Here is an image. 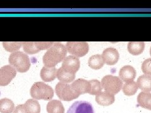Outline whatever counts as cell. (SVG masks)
Here are the masks:
<instances>
[{
	"label": "cell",
	"mask_w": 151,
	"mask_h": 113,
	"mask_svg": "<svg viewBox=\"0 0 151 113\" xmlns=\"http://www.w3.org/2000/svg\"><path fill=\"white\" fill-rule=\"evenodd\" d=\"M67 49L64 45L59 42H55L43 56L45 67H55V65L63 61L67 55Z\"/></svg>",
	"instance_id": "obj_1"
},
{
	"label": "cell",
	"mask_w": 151,
	"mask_h": 113,
	"mask_svg": "<svg viewBox=\"0 0 151 113\" xmlns=\"http://www.w3.org/2000/svg\"><path fill=\"white\" fill-rule=\"evenodd\" d=\"M54 94L53 89L43 82L34 83L30 89V95L35 100L51 101Z\"/></svg>",
	"instance_id": "obj_2"
},
{
	"label": "cell",
	"mask_w": 151,
	"mask_h": 113,
	"mask_svg": "<svg viewBox=\"0 0 151 113\" xmlns=\"http://www.w3.org/2000/svg\"><path fill=\"white\" fill-rule=\"evenodd\" d=\"M9 64L19 72H26L30 67V61L28 56L20 51L10 54L8 59Z\"/></svg>",
	"instance_id": "obj_3"
},
{
	"label": "cell",
	"mask_w": 151,
	"mask_h": 113,
	"mask_svg": "<svg viewBox=\"0 0 151 113\" xmlns=\"http://www.w3.org/2000/svg\"><path fill=\"white\" fill-rule=\"evenodd\" d=\"M101 84L105 91L112 94H116L120 91L123 82L119 77L112 75H106L101 79Z\"/></svg>",
	"instance_id": "obj_4"
},
{
	"label": "cell",
	"mask_w": 151,
	"mask_h": 113,
	"mask_svg": "<svg viewBox=\"0 0 151 113\" xmlns=\"http://www.w3.org/2000/svg\"><path fill=\"white\" fill-rule=\"evenodd\" d=\"M55 93L60 99L64 101H73L79 96L70 84L61 82L56 85Z\"/></svg>",
	"instance_id": "obj_5"
},
{
	"label": "cell",
	"mask_w": 151,
	"mask_h": 113,
	"mask_svg": "<svg viewBox=\"0 0 151 113\" xmlns=\"http://www.w3.org/2000/svg\"><path fill=\"white\" fill-rule=\"evenodd\" d=\"M65 47L69 53L78 58L86 55L89 51V45L86 41H68Z\"/></svg>",
	"instance_id": "obj_6"
},
{
	"label": "cell",
	"mask_w": 151,
	"mask_h": 113,
	"mask_svg": "<svg viewBox=\"0 0 151 113\" xmlns=\"http://www.w3.org/2000/svg\"><path fill=\"white\" fill-rule=\"evenodd\" d=\"M17 70L10 65L0 68V86H6L15 77Z\"/></svg>",
	"instance_id": "obj_7"
},
{
	"label": "cell",
	"mask_w": 151,
	"mask_h": 113,
	"mask_svg": "<svg viewBox=\"0 0 151 113\" xmlns=\"http://www.w3.org/2000/svg\"><path fill=\"white\" fill-rule=\"evenodd\" d=\"M67 113H94V111L90 102L85 101H78L74 102L69 107Z\"/></svg>",
	"instance_id": "obj_8"
},
{
	"label": "cell",
	"mask_w": 151,
	"mask_h": 113,
	"mask_svg": "<svg viewBox=\"0 0 151 113\" xmlns=\"http://www.w3.org/2000/svg\"><path fill=\"white\" fill-rule=\"evenodd\" d=\"M102 57L105 64L108 65H115L119 60L120 55L119 51L115 48H108L103 51Z\"/></svg>",
	"instance_id": "obj_9"
},
{
	"label": "cell",
	"mask_w": 151,
	"mask_h": 113,
	"mask_svg": "<svg viewBox=\"0 0 151 113\" xmlns=\"http://www.w3.org/2000/svg\"><path fill=\"white\" fill-rule=\"evenodd\" d=\"M73 90L76 92L79 96L81 94L89 93L91 89V85L89 81L85 79H79L74 81L72 84H70Z\"/></svg>",
	"instance_id": "obj_10"
},
{
	"label": "cell",
	"mask_w": 151,
	"mask_h": 113,
	"mask_svg": "<svg viewBox=\"0 0 151 113\" xmlns=\"http://www.w3.org/2000/svg\"><path fill=\"white\" fill-rule=\"evenodd\" d=\"M61 67L76 74L80 68V60L75 56H68L63 60Z\"/></svg>",
	"instance_id": "obj_11"
},
{
	"label": "cell",
	"mask_w": 151,
	"mask_h": 113,
	"mask_svg": "<svg viewBox=\"0 0 151 113\" xmlns=\"http://www.w3.org/2000/svg\"><path fill=\"white\" fill-rule=\"evenodd\" d=\"M119 77L122 81L125 82L134 81L136 77V70L131 65H125L120 70Z\"/></svg>",
	"instance_id": "obj_12"
},
{
	"label": "cell",
	"mask_w": 151,
	"mask_h": 113,
	"mask_svg": "<svg viewBox=\"0 0 151 113\" xmlns=\"http://www.w3.org/2000/svg\"><path fill=\"white\" fill-rule=\"evenodd\" d=\"M96 102L101 106H108L111 105L115 102L114 94L108 93L106 91L101 92L96 96Z\"/></svg>",
	"instance_id": "obj_13"
},
{
	"label": "cell",
	"mask_w": 151,
	"mask_h": 113,
	"mask_svg": "<svg viewBox=\"0 0 151 113\" xmlns=\"http://www.w3.org/2000/svg\"><path fill=\"white\" fill-rule=\"evenodd\" d=\"M57 77L61 82L69 83L73 82L75 79L76 74L63 67H60L58 70Z\"/></svg>",
	"instance_id": "obj_14"
},
{
	"label": "cell",
	"mask_w": 151,
	"mask_h": 113,
	"mask_svg": "<svg viewBox=\"0 0 151 113\" xmlns=\"http://www.w3.org/2000/svg\"><path fill=\"white\" fill-rule=\"evenodd\" d=\"M58 69L55 67H43L40 71V77L45 82H51L57 77Z\"/></svg>",
	"instance_id": "obj_15"
},
{
	"label": "cell",
	"mask_w": 151,
	"mask_h": 113,
	"mask_svg": "<svg viewBox=\"0 0 151 113\" xmlns=\"http://www.w3.org/2000/svg\"><path fill=\"white\" fill-rule=\"evenodd\" d=\"M138 87L145 92L151 91V76L148 75H142L140 76L137 82Z\"/></svg>",
	"instance_id": "obj_16"
},
{
	"label": "cell",
	"mask_w": 151,
	"mask_h": 113,
	"mask_svg": "<svg viewBox=\"0 0 151 113\" xmlns=\"http://www.w3.org/2000/svg\"><path fill=\"white\" fill-rule=\"evenodd\" d=\"M137 102L140 107L151 111V93L141 92L138 95Z\"/></svg>",
	"instance_id": "obj_17"
},
{
	"label": "cell",
	"mask_w": 151,
	"mask_h": 113,
	"mask_svg": "<svg viewBox=\"0 0 151 113\" xmlns=\"http://www.w3.org/2000/svg\"><path fill=\"white\" fill-rule=\"evenodd\" d=\"M48 113H65V109L62 102L59 100H51L47 105Z\"/></svg>",
	"instance_id": "obj_18"
},
{
	"label": "cell",
	"mask_w": 151,
	"mask_h": 113,
	"mask_svg": "<svg viewBox=\"0 0 151 113\" xmlns=\"http://www.w3.org/2000/svg\"><path fill=\"white\" fill-rule=\"evenodd\" d=\"M145 44L143 41H130L127 49L129 53L133 55H139L143 52Z\"/></svg>",
	"instance_id": "obj_19"
},
{
	"label": "cell",
	"mask_w": 151,
	"mask_h": 113,
	"mask_svg": "<svg viewBox=\"0 0 151 113\" xmlns=\"http://www.w3.org/2000/svg\"><path fill=\"white\" fill-rule=\"evenodd\" d=\"M105 64L102 56L100 55H94L88 60V65L94 70H99Z\"/></svg>",
	"instance_id": "obj_20"
},
{
	"label": "cell",
	"mask_w": 151,
	"mask_h": 113,
	"mask_svg": "<svg viewBox=\"0 0 151 113\" xmlns=\"http://www.w3.org/2000/svg\"><path fill=\"white\" fill-rule=\"evenodd\" d=\"M24 107L27 113H40L41 107L39 102L35 99H28L24 104Z\"/></svg>",
	"instance_id": "obj_21"
},
{
	"label": "cell",
	"mask_w": 151,
	"mask_h": 113,
	"mask_svg": "<svg viewBox=\"0 0 151 113\" xmlns=\"http://www.w3.org/2000/svg\"><path fill=\"white\" fill-rule=\"evenodd\" d=\"M15 110V104L13 102L8 98L0 99V112L12 113Z\"/></svg>",
	"instance_id": "obj_22"
},
{
	"label": "cell",
	"mask_w": 151,
	"mask_h": 113,
	"mask_svg": "<svg viewBox=\"0 0 151 113\" xmlns=\"http://www.w3.org/2000/svg\"><path fill=\"white\" fill-rule=\"evenodd\" d=\"M138 86L137 83L134 81H132L129 82H125V84L123 86V92L127 96H134L135 93L137 92Z\"/></svg>",
	"instance_id": "obj_23"
},
{
	"label": "cell",
	"mask_w": 151,
	"mask_h": 113,
	"mask_svg": "<svg viewBox=\"0 0 151 113\" xmlns=\"http://www.w3.org/2000/svg\"><path fill=\"white\" fill-rule=\"evenodd\" d=\"M3 45L6 51L9 52H15L20 49L23 45L22 41H4Z\"/></svg>",
	"instance_id": "obj_24"
},
{
	"label": "cell",
	"mask_w": 151,
	"mask_h": 113,
	"mask_svg": "<svg viewBox=\"0 0 151 113\" xmlns=\"http://www.w3.org/2000/svg\"><path fill=\"white\" fill-rule=\"evenodd\" d=\"M22 46L25 53L28 54H35L40 51L35 46V41H24Z\"/></svg>",
	"instance_id": "obj_25"
},
{
	"label": "cell",
	"mask_w": 151,
	"mask_h": 113,
	"mask_svg": "<svg viewBox=\"0 0 151 113\" xmlns=\"http://www.w3.org/2000/svg\"><path fill=\"white\" fill-rule=\"evenodd\" d=\"M91 85V89L89 94L91 95H97L102 91V87L101 82L96 79H93L89 81Z\"/></svg>",
	"instance_id": "obj_26"
},
{
	"label": "cell",
	"mask_w": 151,
	"mask_h": 113,
	"mask_svg": "<svg viewBox=\"0 0 151 113\" xmlns=\"http://www.w3.org/2000/svg\"><path fill=\"white\" fill-rule=\"evenodd\" d=\"M55 44V42L52 41H35V46L37 48L40 50H48Z\"/></svg>",
	"instance_id": "obj_27"
},
{
	"label": "cell",
	"mask_w": 151,
	"mask_h": 113,
	"mask_svg": "<svg viewBox=\"0 0 151 113\" xmlns=\"http://www.w3.org/2000/svg\"><path fill=\"white\" fill-rule=\"evenodd\" d=\"M142 70L145 74L151 76V58L144 60L142 64Z\"/></svg>",
	"instance_id": "obj_28"
},
{
	"label": "cell",
	"mask_w": 151,
	"mask_h": 113,
	"mask_svg": "<svg viewBox=\"0 0 151 113\" xmlns=\"http://www.w3.org/2000/svg\"><path fill=\"white\" fill-rule=\"evenodd\" d=\"M13 113H27V112L24 107V104H20V105L17 106L15 108V110H14Z\"/></svg>",
	"instance_id": "obj_29"
},
{
	"label": "cell",
	"mask_w": 151,
	"mask_h": 113,
	"mask_svg": "<svg viewBox=\"0 0 151 113\" xmlns=\"http://www.w3.org/2000/svg\"><path fill=\"white\" fill-rule=\"evenodd\" d=\"M150 56H151V48H150Z\"/></svg>",
	"instance_id": "obj_30"
}]
</instances>
